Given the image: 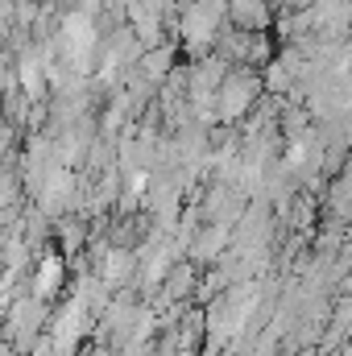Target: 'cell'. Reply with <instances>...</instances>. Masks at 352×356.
<instances>
[{"label":"cell","mask_w":352,"mask_h":356,"mask_svg":"<svg viewBox=\"0 0 352 356\" xmlns=\"http://www.w3.org/2000/svg\"><path fill=\"white\" fill-rule=\"evenodd\" d=\"M253 91H257V83L249 79V75H237V79H228L224 88H220V112L224 116H237L249 99H253Z\"/></svg>","instance_id":"cell-1"},{"label":"cell","mask_w":352,"mask_h":356,"mask_svg":"<svg viewBox=\"0 0 352 356\" xmlns=\"http://www.w3.org/2000/svg\"><path fill=\"white\" fill-rule=\"evenodd\" d=\"M228 13H232V21L241 29H262L265 21H269L265 0H228Z\"/></svg>","instance_id":"cell-2"}]
</instances>
